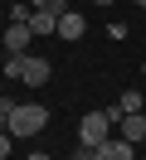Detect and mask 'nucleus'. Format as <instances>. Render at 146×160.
I'll return each mask as SVG.
<instances>
[{
    "instance_id": "nucleus-1",
    "label": "nucleus",
    "mask_w": 146,
    "mask_h": 160,
    "mask_svg": "<svg viewBox=\"0 0 146 160\" xmlns=\"http://www.w3.org/2000/svg\"><path fill=\"white\" fill-rule=\"evenodd\" d=\"M44 126H49V112L39 107V102H24V107L10 112V126H5V131H10L15 141H24V136H39Z\"/></svg>"
},
{
    "instance_id": "nucleus-2",
    "label": "nucleus",
    "mask_w": 146,
    "mask_h": 160,
    "mask_svg": "<svg viewBox=\"0 0 146 160\" xmlns=\"http://www.w3.org/2000/svg\"><path fill=\"white\" fill-rule=\"evenodd\" d=\"M19 82L44 88V82H49V58H39V53H19Z\"/></svg>"
},
{
    "instance_id": "nucleus-3",
    "label": "nucleus",
    "mask_w": 146,
    "mask_h": 160,
    "mask_svg": "<svg viewBox=\"0 0 146 160\" xmlns=\"http://www.w3.org/2000/svg\"><path fill=\"white\" fill-rule=\"evenodd\" d=\"M117 136L132 141V146H141L146 141V117L141 112H122V117H117Z\"/></svg>"
},
{
    "instance_id": "nucleus-4",
    "label": "nucleus",
    "mask_w": 146,
    "mask_h": 160,
    "mask_svg": "<svg viewBox=\"0 0 146 160\" xmlns=\"http://www.w3.org/2000/svg\"><path fill=\"white\" fill-rule=\"evenodd\" d=\"M0 44H5L10 53H29V44H34V29H29V24H10V29L0 34Z\"/></svg>"
},
{
    "instance_id": "nucleus-5",
    "label": "nucleus",
    "mask_w": 146,
    "mask_h": 160,
    "mask_svg": "<svg viewBox=\"0 0 146 160\" xmlns=\"http://www.w3.org/2000/svg\"><path fill=\"white\" fill-rule=\"evenodd\" d=\"M97 160H136V146L122 136H107L102 146H97Z\"/></svg>"
},
{
    "instance_id": "nucleus-6",
    "label": "nucleus",
    "mask_w": 146,
    "mask_h": 160,
    "mask_svg": "<svg viewBox=\"0 0 146 160\" xmlns=\"http://www.w3.org/2000/svg\"><path fill=\"white\" fill-rule=\"evenodd\" d=\"M83 34H88V20H83L78 10H63V15H58V39L73 44V39H83Z\"/></svg>"
},
{
    "instance_id": "nucleus-7",
    "label": "nucleus",
    "mask_w": 146,
    "mask_h": 160,
    "mask_svg": "<svg viewBox=\"0 0 146 160\" xmlns=\"http://www.w3.org/2000/svg\"><path fill=\"white\" fill-rule=\"evenodd\" d=\"M29 29H34V39H49V34H58V15L34 10V15H29Z\"/></svg>"
},
{
    "instance_id": "nucleus-8",
    "label": "nucleus",
    "mask_w": 146,
    "mask_h": 160,
    "mask_svg": "<svg viewBox=\"0 0 146 160\" xmlns=\"http://www.w3.org/2000/svg\"><path fill=\"white\" fill-rule=\"evenodd\" d=\"M117 107H122V112H141V92H136V88H127L122 97H117Z\"/></svg>"
},
{
    "instance_id": "nucleus-9",
    "label": "nucleus",
    "mask_w": 146,
    "mask_h": 160,
    "mask_svg": "<svg viewBox=\"0 0 146 160\" xmlns=\"http://www.w3.org/2000/svg\"><path fill=\"white\" fill-rule=\"evenodd\" d=\"M73 160H97V146H83V141H78V150H73Z\"/></svg>"
},
{
    "instance_id": "nucleus-10",
    "label": "nucleus",
    "mask_w": 146,
    "mask_h": 160,
    "mask_svg": "<svg viewBox=\"0 0 146 160\" xmlns=\"http://www.w3.org/2000/svg\"><path fill=\"white\" fill-rule=\"evenodd\" d=\"M39 10H49V15H63V10H68V0H44Z\"/></svg>"
},
{
    "instance_id": "nucleus-11",
    "label": "nucleus",
    "mask_w": 146,
    "mask_h": 160,
    "mask_svg": "<svg viewBox=\"0 0 146 160\" xmlns=\"http://www.w3.org/2000/svg\"><path fill=\"white\" fill-rule=\"evenodd\" d=\"M10 146H15V136H10V131H0V160H10Z\"/></svg>"
},
{
    "instance_id": "nucleus-12",
    "label": "nucleus",
    "mask_w": 146,
    "mask_h": 160,
    "mask_svg": "<svg viewBox=\"0 0 146 160\" xmlns=\"http://www.w3.org/2000/svg\"><path fill=\"white\" fill-rule=\"evenodd\" d=\"M29 5H34V10H39V5H44V0H29Z\"/></svg>"
},
{
    "instance_id": "nucleus-13",
    "label": "nucleus",
    "mask_w": 146,
    "mask_h": 160,
    "mask_svg": "<svg viewBox=\"0 0 146 160\" xmlns=\"http://www.w3.org/2000/svg\"><path fill=\"white\" fill-rule=\"evenodd\" d=\"M97 5H112V0H97Z\"/></svg>"
},
{
    "instance_id": "nucleus-14",
    "label": "nucleus",
    "mask_w": 146,
    "mask_h": 160,
    "mask_svg": "<svg viewBox=\"0 0 146 160\" xmlns=\"http://www.w3.org/2000/svg\"><path fill=\"white\" fill-rule=\"evenodd\" d=\"M136 5H141V10H146V0H136Z\"/></svg>"
},
{
    "instance_id": "nucleus-15",
    "label": "nucleus",
    "mask_w": 146,
    "mask_h": 160,
    "mask_svg": "<svg viewBox=\"0 0 146 160\" xmlns=\"http://www.w3.org/2000/svg\"><path fill=\"white\" fill-rule=\"evenodd\" d=\"M141 78H146V63H141Z\"/></svg>"
}]
</instances>
